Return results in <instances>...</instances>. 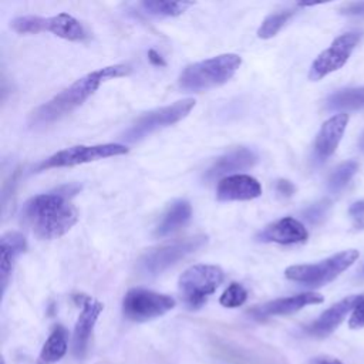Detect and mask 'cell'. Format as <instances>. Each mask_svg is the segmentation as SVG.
<instances>
[{
  "instance_id": "cell-23",
  "label": "cell",
  "mask_w": 364,
  "mask_h": 364,
  "mask_svg": "<svg viewBox=\"0 0 364 364\" xmlns=\"http://www.w3.org/2000/svg\"><path fill=\"white\" fill-rule=\"evenodd\" d=\"M191 1H171V0H145L141 3L144 11L152 16L159 17H175L182 14L188 7H191Z\"/></svg>"
},
{
  "instance_id": "cell-7",
  "label": "cell",
  "mask_w": 364,
  "mask_h": 364,
  "mask_svg": "<svg viewBox=\"0 0 364 364\" xmlns=\"http://www.w3.org/2000/svg\"><path fill=\"white\" fill-rule=\"evenodd\" d=\"M195 107L193 98H183L171 105L155 108L138 117L122 134L125 142H138L155 131L173 125L183 119Z\"/></svg>"
},
{
  "instance_id": "cell-27",
  "label": "cell",
  "mask_w": 364,
  "mask_h": 364,
  "mask_svg": "<svg viewBox=\"0 0 364 364\" xmlns=\"http://www.w3.org/2000/svg\"><path fill=\"white\" fill-rule=\"evenodd\" d=\"M330 209V202L327 199H323L314 205H311L310 208H307L304 210V218L310 222V223H318L324 219V216L327 215Z\"/></svg>"
},
{
  "instance_id": "cell-11",
  "label": "cell",
  "mask_w": 364,
  "mask_h": 364,
  "mask_svg": "<svg viewBox=\"0 0 364 364\" xmlns=\"http://www.w3.org/2000/svg\"><path fill=\"white\" fill-rule=\"evenodd\" d=\"M358 40L360 36L357 33H346L333 40V43L313 61L309 71V78L318 81L330 73L340 70L350 58Z\"/></svg>"
},
{
  "instance_id": "cell-2",
  "label": "cell",
  "mask_w": 364,
  "mask_h": 364,
  "mask_svg": "<svg viewBox=\"0 0 364 364\" xmlns=\"http://www.w3.org/2000/svg\"><path fill=\"white\" fill-rule=\"evenodd\" d=\"M131 73V67L127 64H114L107 65L104 68H98L95 71L88 73L87 75L74 81L70 87L64 88L58 94H55L51 100L37 107L28 118V124L33 128L47 127L65 115L71 114L75 108L82 105L98 88L102 82L125 77Z\"/></svg>"
},
{
  "instance_id": "cell-15",
  "label": "cell",
  "mask_w": 364,
  "mask_h": 364,
  "mask_svg": "<svg viewBox=\"0 0 364 364\" xmlns=\"http://www.w3.org/2000/svg\"><path fill=\"white\" fill-rule=\"evenodd\" d=\"M262 195L260 182L243 173H235L219 181L216 188V199L219 202L232 200H250Z\"/></svg>"
},
{
  "instance_id": "cell-32",
  "label": "cell",
  "mask_w": 364,
  "mask_h": 364,
  "mask_svg": "<svg viewBox=\"0 0 364 364\" xmlns=\"http://www.w3.org/2000/svg\"><path fill=\"white\" fill-rule=\"evenodd\" d=\"M348 212H350L351 216H354V218H357V219L364 218V200H360V202L353 203Z\"/></svg>"
},
{
  "instance_id": "cell-24",
  "label": "cell",
  "mask_w": 364,
  "mask_h": 364,
  "mask_svg": "<svg viewBox=\"0 0 364 364\" xmlns=\"http://www.w3.org/2000/svg\"><path fill=\"white\" fill-rule=\"evenodd\" d=\"M294 16V10H282V11H277V13H273L270 16H267L260 27L257 28V37L260 38H272L274 37L282 28L283 26Z\"/></svg>"
},
{
  "instance_id": "cell-22",
  "label": "cell",
  "mask_w": 364,
  "mask_h": 364,
  "mask_svg": "<svg viewBox=\"0 0 364 364\" xmlns=\"http://www.w3.org/2000/svg\"><path fill=\"white\" fill-rule=\"evenodd\" d=\"M326 108L330 111L361 109L364 108V87L346 88L333 92L326 100Z\"/></svg>"
},
{
  "instance_id": "cell-1",
  "label": "cell",
  "mask_w": 364,
  "mask_h": 364,
  "mask_svg": "<svg viewBox=\"0 0 364 364\" xmlns=\"http://www.w3.org/2000/svg\"><path fill=\"white\" fill-rule=\"evenodd\" d=\"M80 191V185L71 183L30 198L23 206V220L38 239L50 240L63 236L78 220L71 198Z\"/></svg>"
},
{
  "instance_id": "cell-19",
  "label": "cell",
  "mask_w": 364,
  "mask_h": 364,
  "mask_svg": "<svg viewBox=\"0 0 364 364\" xmlns=\"http://www.w3.org/2000/svg\"><path fill=\"white\" fill-rule=\"evenodd\" d=\"M27 240L20 232H7L0 239V283L4 294L16 260L26 252Z\"/></svg>"
},
{
  "instance_id": "cell-13",
  "label": "cell",
  "mask_w": 364,
  "mask_h": 364,
  "mask_svg": "<svg viewBox=\"0 0 364 364\" xmlns=\"http://www.w3.org/2000/svg\"><path fill=\"white\" fill-rule=\"evenodd\" d=\"M323 300L324 297L320 293L304 291V293H299L289 297H280V299L255 306L253 309L249 310V314L257 320H263L274 316H286V314L296 313L304 309L306 306L320 304L323 303Z\"/></svg>"
},
{
  "instance_id": "cell-14",
  "label": "cell",
  "mask_w": 364,
  "mask_h": 364,
  "mask_svg": "<svg viewBox=\"0 0 364 364\" xmlns=\"http://www.w3.org/2000/svg\"><path fill=\"white\" fill-rule=\"evenodd\" d=\"M363 297L364 294H353L334 303L331 307L324 310L313 323H310L306 327V331L317 338H324L330 336L343 323L346 316L354 310V307L360 303Z\"/></svg>"
},
{
  "instance_id": "cell-33",
  "label": "cell",
  "mask_w": 364,
  "mask_h": 364,
  "mask_svg": "<svg viewBox=\"0 0 364 364\" xmlns=\"http://www.w3.org/2000/svg\"><path fill=\"white\" fill-rule=\"evenodd\" d=\"M360 148H361V151L364 152V134H363V136H361V139H360Z\"/></svg>"
},
{
  "instance_id": "cell-29",
  "label": "cell",
  "mask_w": 364,
  "mask_h": 364,
  "mask_svg": "<svg viewBox=\"0 0 364 364\" xmlns=\"http://www.w3.org/2000/svg\"><path fill=\"white\" fill-rule=\"evenodd\" d=\"M341 13L347 16H363L364 14V1H353L347 3L341 7Z\"/></svg>"
},
{
  "instance_id": "cell-31",
  "label": "cell",
  "mask_w": 364,
  "mask_h": 364,
  "mask_svg": "<svg viewBox=\"0 0 364 364\" xmlns=\"http://www.w3.org/2000/svg\"><path fill=\"white\" fill-rule=\"evenodd\" d=\"M309 364H344V363L331 355H318V357L311 358L309 361Z\"/></svg>"
},
{
  "instance_id": "cell-20",
  "label": "cell",
  "mask_w": 364,
  "mask_h": 364,
  "mask_svg": "<svg viewBox=\"0 0 364 364\" xmlns=\"http://www.w3.org/2000/svg\"><path fill=\"white\" fill-rule=\"evenodd\" d=\"M192 216V206L188 200L185 199H178L173 200L166 210L164 212L159 223L155 228V236L156 237H164L168 236L181 228H183Z\"/></svg>"
},
{
  "instance_id": "cell-21",
  "label": "cell",
  "mask_w": 364,
  "mask_h": 364,
  "mask_svg": "<svg viewBox=\"0 0 364 364\" xmlns=\"http://www.w3.org/2000/svg\"><path fill=\"white\" fill-rule=\"evenodd\" d=\"M68 350V333L61 324L55 326L44 341L38 354V364H54L60 361Z\"/></svg>"
},
{
  "instance_id": "cell-25",
  "label": "cell",
  "mask_w": 364,
  "mask_h": 364,
  "mask_svg": "<svg viewBox=\"0 0 364 364\" xmlns=\"http://www.w3.org/2000/svg\"><path fill=\"white\" fill-rule=\"evenodd\" d=\"M357 168H358V164L355 161H346L340 164L328 178V189L331 192H338L340 189H343L348 183V181L354 176V173L357 172Z\"/></svg>"
},
{
  "instance_id": "cell-26",
  "label": "cell",
  "mask_w": 364,
  "mask_h": 364,
  "mask_svg": "<svg viewBox=\"0 0 364 364\" xmlns=\"http://www.w3.org/2000/svg\"><path fill=\"white\" fill-rule=\"evenodd\" d=\"M247 299V290L240 283H230L219 297V303L228 309L240 307Z\"/></svg>"
},
{
  "instance_id": "cell-30",
  "label": "cell",
  "mask_w": 364,
  "mask_h": 364,
  "mask_svg": "<svg viewBox=\"0 0 364 364\" xmlns=\"http://www.w3.org/2000/svg\"><path fill=\"white\" fill-rule=\"evenodd\" d=\"M294 185L290 182V181H286V179H280L277 181L276 183V191L277 193H280L282 196H291L294 193Z\"/></svg>"
},
{
  "instance_id": "cell-12",
  "label": "cell",
  "mask_w": 364,
  "mask_h": 364,
  "mask_svg": "<svg viewBox=\"0 0 364 364\" xmlns=\"http://www.w3.org/2000/svg\"><path fill=\"white\" fill-rule=\"evenodd\" d=\"M77 303L81 304V311L73 331V354L77 358H82L88 350V343L92 336V330L100 314L104 310V304L85 294L74 296Z\"/></svg>"
},
{
  "instance_id": "cell-28",
  "label": "cell",
  "mask_w": 364,
  "mask_h": 364,
  "mask_svg": "<svg viewBox=\"0 0 364 364\" xmlns=\"http://www.w3.org/2000/svg\"><path fill=\"white\" fill-rule=\"evenodd\" d=\"M348 327L353 330L364 328V297L360 300V303L351 311V316L348 318Z\"/></svg>"
},
{
  "instance_id": "cell-10",
  "label": "cell",
  "mask_w": 364,
  "mask_h": 364,
  "mask_svg": "<svg viewBox=\"0 0 364 364\" xmlns=\"http://www.w3.org/2000/svg\"><path fill=\"white\" fill-rule=\"evenodd\" d=\"M128 152V148L124 144H98V145H77L71 148L61 149L47 159L41 161L36 169L46 171L51 168L63 166H75L104 158L118 156Z\"/></svg>"
},
{
  "instance_id": "cell-4",
  "label": "cell",
  "mask_w": 364,
  "mask_h": 364,
  "mask_svg": "<svg viewBox=\"0 0 364 364\" xmlns=\"http://www.w3.org/2000/svg\"><path fill=\"white\" fill-rule=\"evenodd\" d=\"M208 237L205 235H196L185 237L182 240H175L162 246L152 247L146 250L136 262V270L145 277H155L175 266L178 262L186 256L195 253L203 245H206Z\"/></svg>"
},
{
  "instance_id": "cell-17",
  "label": "cell",
  "mask_w": 364,
  "mask_h": 364,
  "mask_svg": "<svg viewBox=\"0 0 364 364\" xmlns=\"http://www.w3.org/2000/svg\"><path fill=\"white\" fill-rule=\"evenodd\" d=\"M309 237L304 225L294 218H282L266 228H263L256 239L264 243H279V245H294L301 243Z\"/></svg>"
},
{
  "instance_id": "cell-6",
  "label": "cell",
  "mask_w": 364,
  "mask_h": 364,
  "mask_svg": "<svg viewBox=\"0 0 364 364\" xmlns=\"http://www.w3.org/2000/svg\"><path fill=\"white\" fill-rule=\"evenodd\" d=\"M358 257V250L348 249L336 253L318 263L294 264L286 269L284 276L289 280L309 287H320L333 282L340 273L350 267Z\"/></svg>"
},
{
  "instance_id": "cell-5",
  "label": "cell",
  "mask_w": 364,
  "mask_h": 364,
  "mask_svg": "<svg viewBox=\"0 0 364 364\" xmlns=\"http://www.w3.org/2000/svg\"><path fill=\"white\" fill-rule=\"evenodd\" d=\"M223 279V270L215 264H193L188 267L178 280L183 304L191 310L200 309L222 284Z\"/></svg>"
},
{
  "instance_id": "cell-18",
  "label": "cell",
  "mask_w": 364,
  "mask_h": 364,
  "mask_svg": "<svg viewBox=\"0 0 364 364\" xmlns=\"http://www.w3.org/2000/svg\"><path fill=\"white\" fill-rule=\"evenodd\" d=\"M348 115L341 112L328 118L320 128L314 141V156L317 161H326L337 149L346 127Z\"/></svg>"
},
{
  "instance_id": "cell-9",
  "label": "cell",
  "mask_w": 364,
  "mask_h": 364,
  "mask_svg": "<svg viewBox=\"0 0 364 364\" xmlns=\"http://www.w3.org/2000/svg\"><path fill=\"white\" fill-rule=\"evenodd\" d=\"M175 299L154 290L134 287L122 299V313L134 323H145L158 318L175 307Z\"/></svg>"
},
{
  "instance_id": "cell-3",
  "label": "cell",
  "mask_w": 364,
  "mask_h": 364,
  "mask_svg": "<svg viewBox=\"0 0 364 364\" xmlns=\"http://www.w3.org/2000/svg\"><path fill=\"white\" fill-rule=\"evenodd\" d=\"M242 58L233 53L219 54L183 68L178 78V87L185 92H200L228 82L239 70Z\"/></svg>"
},
{
  "instance_id": "cell-16",
  "label": "cell",
  "mask_w": 364,
  "mask_h": 364,
  "mask_svg": "<svg viewBox=\"0 0 364 364\" xmlns=\"http://www.w3.org/2000/svg\"><path fill=\"white\" fill-rule=\"evenodd\" d=\"M257 162V155L245 146H239L220 155L206 171L205 179L215 181L218 178H226L235 175L237 171L249 169Z\"/></svg>"
},
{
  "instance_id": "cell-8",
  "label": "cell",
  "mask_w": 364,
  "mask_h": 364,
  "mask_svg": "<svg viewBox=\"0 0 364 364\" xmlns=\"http://www.w3.org/2000/svg\"><path fill=\"white\" fill-rule=\"evenodd\" d=\"M10 26L18 34H38L50 31L68 41H85L88 38V33L81 21L68 13H60L51 17L20 16L16 17Z\"/></svg>"
}]
</instances>
